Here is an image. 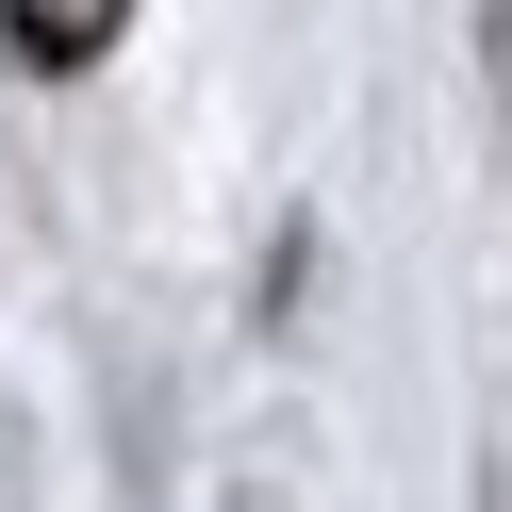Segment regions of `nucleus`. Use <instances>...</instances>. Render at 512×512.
<instances>
[{
	"mask_svg": "<svg viewBox=\"0 0 512 512\" xmlns=\"http://www.w3.org/2000/svg\"><path fill=\"white\" fill-rule=\"evenodd\" d=\"M0 34H17V67L67 83V67H100V50L133 34V0H0Z\"/></svg>",
	"mask_w": 512,
	"mask_h": 512,
	"instance_id": "obj_1",
	"label": "nucleus"
}]
</instances>
